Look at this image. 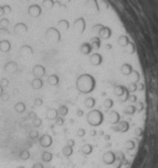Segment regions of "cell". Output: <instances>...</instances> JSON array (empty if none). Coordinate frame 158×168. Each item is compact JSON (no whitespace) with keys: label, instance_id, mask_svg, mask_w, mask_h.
I'll use <instances>...</instances> for the list:
<instances>
[{"label":"cell","instance_id":"1","mask_svg":"<svg viewBox=\"0 0 158 168\" xmlns=\"http://www.w3.org/2000/svg\"><path fill=\"white\" fill-rule=\"evenodd\" d=\"M75 87L80 94H90L96 89L97 80L90 73H82L76 78Z\"/></svg>","mask_w":158,"mask_h":168},{"label":"cell","instance_id":"2","mask_svg":"<svg viewBox=\"0 0 158 168\" xmlns=\"http://www.w3.org/2000/svg\"><path fill=\"white\" fill-rule=\"evenodd\" d=\"M86 120L87 123L93 126V127H97V126H100L104 121V114L100 109H96L93 108L91 110H89L86 116Z\"/></svg>","mask_w":158,"mask_h":168},{"label":"cell","instance_id":"3","mask_svg":"<svg viewBox=\"0 0 158 168\" xmlns=\"http://www.w3.org/2000/svg\"><path fill=\"white\" fill-rule=\"evenodd\" d=\"M45 38L48 42H53V43L57 44L61 40L60 31L55 27H49L45 31Z\"/></svg>","mask_w":158,"mask_h":168},{"label":"cell","instance_id":"4","mask_svg":"<svg viewBox=\"0 0 158 168\" xmlns=\"http://www.w3.org/2000/svg\"><path fill=\"white\" fill-rule=\"evenodd\" d=\"M117 160V155L115 152L111 150L106 151V152L103 154L102 156V161L105 165H113L115 162Z\"/></svg>","mask_w":158,"mask_h":168},{"label":"cell","instance_id":"5","mask_svg":"<svg viewBox=\"0 0 158 168\" xmlns=\"http://www.w3.org/2000/svg\"><path fill=\"white\" fill-rule=\"evenodd\" d=\"M27 13L33 18H37L42 14V7L39 4H30L27 9Z\"/></svg>","mask_w":158,"mask_h":168},{"label":"cell","instance_id":"6","mask_svg":"<svg viewBox=\"0 0 158 168\" xmlns=\"http://www.w3.org/2000/svg\"><path fill=\"white\" fill-rule=\"evenodd\" d=\"M38 142H39L42 148H49L53 143V138L49 134H43V135L38 138Z\"/></svg>","mask_w":158,"mask_h":168},{"label":"cell","instance_id":"7","mask_svg":"<svg viewBox=\"0 0 158 168\" xmlns=\"http://www.w3.org/2000/svg\"><path fill=\"white\" fill-rule=\"evenodd\" d=\"M32 74H33V76L36 77V78H43L46 74L45 67L41 64L34 65L33 68H32Z\"/></svg>","mask_w":158,"mask_h":168},{"label":"cell","instance_id":"8","mask_svg":"<svg viewBox=\"0 0 158 168\" xmlns=\"http://www.w3.org/2000/svg\"><path fill=\"white\" fill-rule=\"evenodd\" d=\"M18 64L17 62L11 60V61H8L7 63H5V65L3 66V70L4 72L6 73H16L18 72Z\"/></svg>","mask_w":158,"mask_h":168},{"label":"cell","instance_id":"9","mask_svg":"<svg viewBox=\"0 0 158 168\" xmlns=\"http://www.w3.org/2000/svg\"><path fill=\"white\" fill-rule=\"evenodd\" d=\"M11 48H12V45L9 40H7V39L0 40V52L8 53L11 50Z\"/></svg>","mask_w":158,"mask_h":168},{"label":"cell","instance_id":"10","mask_svg":"<svg viewBox=\"0 0 158 168\" xmlns=\"http://www.w3.org/2000/svg\"><path fill=\"white\" fill-rule=\"evenodd\" d=\"M58 116H59L58 110L56 108H48L47 110H46V118L50 121L56 120Z\"/></svg>","mask_w":158,"mask_h":168},{"label":"cell","instance_id":"11","mask_svg":"<svg viewBox=\"0 0 158 168\" xmlns=\"http://www.w3.org/2000/svg\"><path fill=\"white\" fill-rule=\"evenodd\" d=\"M43 84H44V82H43V79H42V78L34 77L33 80L30 83V85H31V87L33 88V89L39 90V89H41L42 87H43Z\"/></svg>","mask_w":158,"mask_h":168},{"label":"cell","instance_id":"12","mask_svg":"<svg viewBox=\"0 0 158 168\" xmlns=\"http://www.w3.org/2000/svg\"><path fill=\"white\" fill-rule=\"evenodd\" d=\"M96 105V99L94 97H92V96H89V97H86L84 100V106L88 108L89 110H91L95 107Z\"/></svg>","mask_w":158,"mask_h":168},{"label":"cell","instance_id":"13","mask_svg":"<svg viewBox=\"0 0 158 168\" xmlns=\"http://www.w3.org/2000/svg\"><path fill=\"white\" fill-rule=\"evenodd\" d=\"M59 81H60V79H59V76L56 74H51L47 78V83L51 86H57L59 84Z\"/></svg>","mask_w":158,"mask_h":168},{"label":"cell","instance_id":"14","mask_svg":"<svg viewBox=\"0 0 158 168\" xmlns=\"http://www.w3.org/2000/svg\"><path fill=\"white\" fill-rule=\"evenodd\" d=\"M73 145H70V144H67L63 147V149H62V154L64 155L65 157H70L72 154H73Z\"/></svg>","mask_w":158,"mask_h":168},{"label":"cell","instance_id":"15","mask_svg":"<svg viewBox=\"0 0 158 168\" xmlns=\"http://www.w3.org/2000/svg\"><path fill=\"white\" fill-rule=\"evenodd\" d=\"M52 158H53V154L49 152V151H43L41 154V159H42V161H43L44 163H49L51 162V160H52Z\"/></svg>","mask_w":158,"mask_h":168},{"label":"cell","instance_id":"16","mask_svg":"<svg viewBox=\"0 0 158 168\" xmlns=\"http://www.w3.org/2000/svg\"><path fill=\"white\" fill-rule=\"evenodd\" d=\"M81 152L84 155H90L92 152H93V146L89 143H86V144H83L82 147H81Z\"/></svg>","mask_w":158,"mask_h":168},{"label":"cell","instance_id":"17","mask_svg":"<svg viewBox=\"0 0 158 168\" xmlns=\"http://www.w3.org/2000/svg\"><path fill=\"white\" fill-rule=\"evenodd\" d=\"M14 110L17 112V113H19V114H21V113H24L25 110H26V105H25L24 102H17L15 105H14Z\"/></svg>","mask_w":158,"mask_h":168},{"label":"cell","instance_id":"18","mask_svg":"<svg viewBox=\"0 0 158 168\" xmlns=\"http://www.w3.org/2000/svg\"><path fill=\"white\" fill-rule=\"evenodd\" d=\"M57 110H58L59 116H61V117H65L68 114V112H69V109H68V107L66 106V105H64V104L59 105Z\"/></svg>","mask_w":158,"mask_h":168},{"label":"cell","instance_id":"19","mask_svg":"<svg viewBox=\"0 0 158 168\" xmlns=\"http://www.w3.org/2000/svg\"><path fill=\"white\" fill-rule=\"evenodd\" d=\"M57 25H58L59 28L62 29V30H64V31H67L68 29H69V22L65 19H61L60 21H58Z\"/></svg>","mask_w":158,"mask_h":168},{"label":"cell","instance_id":"20","mask_svg":"<svg viewBox=\"0 0 158 168\" xmlns=\"http://www.w3.org/2000/svg\"><path fill=\"white\" fill-rule=\"evenodd\" d=\"M55 1L54 0H42V7L46 8V9H51L53 8L55 5Z\"/></svg>","mask_w":158,"mask_h":168},{"label":"cell","instance_id":"21","mask_svg":"<svg viewBox=\"0 0 158 168\" xmlns=\"http://www.w3.org/2000/svg\"><path fill=\"white\" fill-rule=\"evenodd\" d=\"M19 158L21 159L22 161H26V160H28L29 158H30V152L27 150V149H24V150H22L20 152V154H19Z\"/></svg>","mask_w":158,"mask_h":168},{"label":"cell","instance_id":"22","mask_svg":"<svg viewBox=\"0 0 158 168\" xmlns=\"http://www.w3.org/2000/svg\"><path fill=\"white\" fill-rule=\"evenodd\" d=\"M124 148L128 151H131L135 148V142L133 140H127L124 143Z\"/></svg>","mask_w":158,"mask_h":168},{"label":"cell","instance_id":"23","mask_svg":"<svg viewBox=\"0 0 158 168\" xmlns=\"http://www.w3.org/2000/svg\"><path fill=\"white\" fill-rule=\"evenodd\" d=\"M28 136L30 139H37V138H39V132L37 131V130H31L30 132H29Z\"/></svg>","mask_w":158,"mask_h":168},{"label":"cell","instance_id":"24","mask_svg":"<svg viewBox=\"0 0 158 168\" xmlns=\"http://www.w3.org/2000/svg\"><path fill=\"white\" fill-rule=\"evenodd\" d=\"M42 124V119L39 117H36V118L33 119V126L34 127H40Z\"/></svg>","mask_w":158,"mask_h":168},{"label":"cell","instance_id":"25","mask_svg":"<svg viewBox=\"0 0 158 168\" xmlns=\"http://www.w3.org/2000/svg\"><path fill=\"white\" fill-rule=\"evenodd\" d=\"M64 122H65L64 117H61V116H58L56 118V120H55V124H56L57 126H62L64 124Z\"/></svg>","mask_w":158,"mask_h":168},{"label":"cell","instance_id":"26","mask_svg":"<svg viewBox=\"0 0 158 168\" xmlns=\"http://www.w3.org/2000/svg\"><path fill=\"white\" fill-rule=\"evenodd\" d=\"M9 83H10L9 79L6 77H3V78H1V80H0V84H1L3 87H7L9 85Z\"/></svg>","mask_w":158,"mask_h":168},{"label":"cell","instance_id":"27","mask_svg":"<svg viewBox=\"0 0 158 168\" xmlns=\"http://www.w3.org/2000/svg\"><path fill=\"white\" fill-rule=\"evenodd\" d=\"M42 104H43V100H42L41 98L37 97V98L34 99V106H37V107H39V106H41Z\"/></svg>","mask_w":158,"mask_h":168},{"label":"cell","instance_id":"28","mask_svg":"<svg viewBox=\"0 0 158 168\" xmlns=\"http://www.w3.org/2000/svg\"><path fill=\"white\" fill-rule=\"evenodd\" d=\"M85 134H86V131H85V129H83V128H79L77 130V132H76V135L78 137H83Z\"/></svg>","mask_w":158,"mask_h":168},{"label":"cell","instance_id":"29","mask_svg":"<svg viewBox=\"0 0 158 168\" xmlns=\"http://www.w3.org/2000/svg\"><path fill=\"white\" fill-rule=\"evenodd\" d=\"M28 117H29V119L33 120L34 118H36V117H37V114L34 111H30V112L28 113Z\"/></svg>","mask_w":158,"mask_h":168},{"label":"cell","instance_id":"30","mask_svg":"<svg viewBox=\"0 0 158 168\" xmlns=\"http://www.w3.org/2000/svg\"><path fill=\"white\" fill-rule=\"evenodd\" d=\"M76 115H77L78 117H82L84 115V111L81 108H78L77 110H76Z\"/></svg>","mask_w":158,"mask_h":168},{"label":"cell","instance_id":"31","mask_svg":"<svg viewBox=\"0 0 158 168\" xmlns=\"http://www.w3.org/2000/svg\"><path fill=\"white\" fill-rule=\"evenodd\" d=\"M32 168H44V166H43V164H42V163L37 162V163H35V164H33Z\"/></svg>","mask_w":158,"mask_h":168},{"label":"cell","instance_id":"32","mask_svg":"<svg viewBox=\"0 0 158 168\" xmlns=\"http://www.w3.org/2000/svg\"><path fill=\"white\" fill-rule=\"evenodd\" d=\"M1 98H2V100H4V101H7V100L9 99V95H8L7 93H5V92H4L3 95L1 96Z\"/></svg>","mask_w":158,"mask_h":168},{"label":"cell","instance_id":"33","mask_svg":"<svg viewBox=\"0 0 158 168\" xmlns=\"http://www.w3.org/2000/svg\"><path fill=\"white\" fill-rule=\"evenodd\" d=\"M97 133H98V131H96V130L95 129H93V130H91V131H90V136H96L97 135Z\"/></svg>","mask_w":158,"mask_h":168},{"label":"cell","instance_id":"34","mask_svg":"<svg viewBox=\"0 0 158 168\" xmlns=\"http://www.w3.org/2000/svg\"><path fill=\"white\" fill-rule=\"evenodd\" d=\"M66 143H67V144H70V145H73V146H74V145H75V141H74L73 139H68Z\"/></svg>","mask_w":158,"mask_h":168},{"label":"cell","instance_id":"35","mask_svg":"<svg viewBox=\"0 0 158 168\" xmlns=\"http://www.w3.org/2000/svg\"><path fill=\"white\" fill-rule=\"evenodd\" d=\"M3 93H4V87L1 85V84H0V97L3 95Z\"/></svg>","mask_w":158,"mask_h":168},{"label":"cell","instance_id":"36","mask_svg":"<svg viewBox=\"0 0 158 168\" xmlns=\"http://www.w3.org/2000/svg\"><path fill=\"white\" fill-rule=\"evenodd\" d=\"M16 168H25L24 166H17Z\"/></svg>","mask_w":158,"mask_h":168}]
</instances>
